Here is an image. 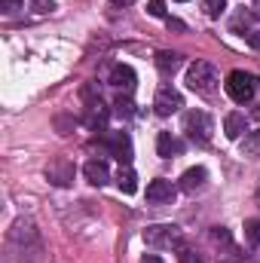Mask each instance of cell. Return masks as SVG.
Wrapping results in <instances>:
<instances>
[{"label":"cell","instance_id":"cell-1","mask_svg":"<svg viewBox=\"0 0 260 263\" xmlns=\"http://www.w3.org/2000/svg\"><path fill=\"white\" fill-rule=\"evenodd\" d=\"M227 95L236 101V104H248L257 92V77L254 73H245V70H230L227 73Z\"/></svg>","mask_w":260,"mask_h":263},{"label":"cell","instance_id":"cell-2","mask_svg":"<svg viewBox=\"0 0 260 263\" xmlns=\"http://www.w3.org/2000/svg\"><path fill=\"white\" fill-rule=\"evenodd\" d=\"M187 86L199 92V95H211L214 89H217V70L211 62H193V65L187 67Z\"/></svg>","mask_w":260,"mask_h":263},{"label":"cell","instance_id":"cell-3","mask_svg":"<svg viewBox=\"0 0 260 263\" xmlns=\"http://www.w3.org/2000/svg\"><path fill=\"white\" fill-rule=\"evenodd\" d=\"M184 132L193 138L196 144H208V141H211V132H214L211 117H208L205 110H187V114H184Z\"/></svg>","mask_w":260,"mask_h":263},{"label":"cell","instance_id":"cell-4","mask_svg":"<svg viewBox=\"0 0 260 263\" xmlns=\"http://www.w3.org/2000/svg\"><path fill=\"white\" fill-rule=\"evenodd\" d=\"M144 242L150 248H178L181 245V230L169 227V223H156V227L144 230Z\"/></svg>","mask_w":260,"mask_h":263},{"label":"cell","instance_id":"cell-5","mask_svg":"<svg viewBox=\"0 0 260 263\" xmlns=\"http://www.w3.org/2000/svg\"><path fill=\"white\" fill-rule=\"evenodd\" d=\"M181 107H184L181 92H178L175 86H159V92H156V98H153V110H156V117H172V114H178Z\"/></svg>","mask_w":260,"mask_h":263},{"label":"cell","instance_id":"cell-6","mask_svg":"<svg viewBox=\"0 0 260 263\" xmlns=\"http://www.w3.org/2000/svg\"><path fill=\"white\" fill-rule=\"evenodd\" d=\"M175 196H178V187H175L172 181H165V178H156V181L147 184V202H153V205L172 202Z\"/></svg>","mask_w":260,"mask_h":263},{"label":"cell","instance_id":"cell-7","mask_svg":"<svg viewBox=\"0 0 260 263\" xmlns=\"http://www.w3.org/2000/svg\"><path fill=\"white\" fill-rule=\"evenodd\" d=\"M104 144H107V150L120 159V162H129L132 159V141L126 132H110V135H104Z\"/></svg>","mask_w":260,"mask_h":263},{"label":"cell","instance_id":"cell-8","mask_svg":"<svg viewBox=\"0 0 260 263\" xmlns=\"http://www.w3.org/2000/svg\"><path fill=\"white\" fill-rule=\"evenodd\" d=\"M83 175H86V181L95 184V187H104V184L110 181V172H107V162H104V159H89V162L83 165Z\"/></svg>","mask_w":260,"mask_h":263},{"label":"cell","instance_id":"cell-9","mask_svg":"<svg viewBox=\"0 0 260 263\" xmlns=\"http://www.w3.org/2000/svg\"><path fill=\"white\" fill-rule=\"evenodd\" d=\"M135 83H138V77H135V70L129 65H117L110 70V86H117V89H123L126 95H129L132 89H135Z\"/></svg>","mask_w":260,"mask_h":263},{"label":"cell","instance_id":"cell-10","mask_svg":"<svg viewBox=\"0 0 260 263\" xmlns=\"http://www.w3.org/2000/svg\"><path fill=\"white\" fill-rule=\"evenodd\" d=\"M205 178H208V172H205L202 165H196V168H187V172L181 175V184H178V187H181L184 193H196L199 187H205Z\"/></svg>","mask_w":260,"mask_h":263},{"label":"cell","instance_id":"cell-11","mask_svg":"<svg viewBox=\"0 0 260 263\" xmlns=\"http://www.w3.org/2000/svg\"><path fill=\"white\" fill-rule=\"evenodd\" d=\"M156 153H159L162 159H172V156L181 153V141H178L172 132H159V135H156Z\"/></svg>","mask_w":260,"mask_h":263},{"label":"cell","instance_id":"cell-12","mask_svg":"<svg viewBox=\"0 0 260 263\" xmlns=\"http://www.w3.org/2000/svg\"><path fill=\"white\" fill-rule=\"evenodd\" d=\"M224 132H227L230 141H239L242 132H248V120H245V114H227V120H224Z\"/></svg>","mask_w":260,"mask_h":263},{"label":"cell","instance_id":"cell-13","mask_svg":"<svg viewBox=\"0 0 260 263\" xmlns=\"http://www.w3.org/2000/svg\"><path fill=\"white\" fill-rule=\"evenodd\" d=\"M156 67L169 77V73H175L181 67V55L178 52H156Z\"/></svg>","mask_w":260,"mask_h":263},{"label":"cell","instance_id":"cell-14","mask_svg":"<svg viewBox=\"0 0 260 263\" xmlns=\"http://www.w3.org/2000/svg\"><path fill=\"white\" fill-rule=\"evenodd\" d=\"M117 187H120L126 196H132V193L138 190V178H135V172H132L129 165H123V168H120V175H117Z\"/></svg>","mask_w":260,"mask_h":263},{"label":"cell","instance_id":"cell-15","mask_svg":"<svg viewBox=\"0 0 260 263\" xmlns=\"http://www.w3.org/2000/svg\"><path fill=\"white\" fill-rule=\"evenodd\" d=\"M49 178H52V181H55L59 187H65V184H70V178H73V168H70L65 159H62V162L49 165Z\"/></svg>","mask_w":260,"mask_h":263},{"label":"cell","instance_id":"cell-16","mask_svg":"<svg viewBox=\"0 0 260 263\" xmlns=\"http://www.w3.org/2000/svg\"><path fill=\"white\" fill-rule=\"evenodd\" d=\"M242 153H245V156H257V153H260V129L257 132H245Z\"/></svg>","mask_w":260,"mask_h":263},{"label":"cell","instance_id":"cell-17","mask_svg":"<svg viewBox=\"0 0 260 263\" xmlns=\"http://www.w3.org/2000/svg\"><path fill=\"white\" fill-rule=\"evenodd\" d=\"M245 242L248 245H260V220L257 217L245 220Z\"/></svg>","mask_w":260,"mask_h":263},{"label":"cell","instance_id":"cell-18","mask_svg":"<svg viewBox=\"0 0 260 263\" xmlns=\"http://www.w3.org/2000/svg\"><path fill=\"white\" fill-rule=\"evenodd\" d=\"M224 6H227V0H205V15L208 18H220Z\"/></svg>","mask_w":260,"mask_h":263},{"label":"cell","instance_id":"cell-19","mask_svg":"<svg viewBox=\"0 0 260 263\" xmlns=\"http://www.w3.org/2000/svg\"><path fill=\"white\" fill-rule=\"evenodd\" d=\"M147 12H150L153 18H169V15H165V0H150V3H147Z\"/></svg>","mask_w":260,"mask_h":263},{"label":"cell","instance_id":"cell-20","mask_svg":"<svg viewBox=\"0 0 260 263\" xmlns=\"http://www.w3.org/2000/svg\"><path fill=\"white\" fill-rule=\"evenodd\" d=\"M25 6V0H0V9L6 12V15H12V12H18Z\"/></svg>","mask_w":260,"mask_h":263},{"label":"cell","instance_id":"cell-21","mask_svg":"<svg viewBox=\"0 0 260 263\" xmlns=\"http://www.w3.org/2000/svg\"><path fill=\"white\" fill-rule=\"evenodd\" d=\"M178 257H181V263H202V260L193 254V251H190V248H184V242L178 245Z\"/></svg>","mask_w":260,"mask_h":263},{"label":"cell","instance_id":"cell-22","mask_svg":"<svg viewBox=\"0 0 260 263\" xmlns=\"http://www.w3.org/2000/svg\"><path fill=\"white\" fill-rule=\"evenodd\" d=\"M117 117H132V101L129 98H117Z\"/></svg>","mask_w":260,"mask_h":263},{"label":"cell","instance_id":"cell-23","mask_svg":"<svg viewBox=\"0 0 260 263\" xmlns=\"http://www.w3.org/2000/svg\"><path fill=\"white\" fill-rule=\"evenodd\" d=\"M242 37L248 40V46H254V49H260V28H254V31H245Z\"/></svg>","mask_w":260,"mask_h":263},{"label":"cell","instance_id":"cell-24","mask_svg":"<svg viewBox=\"0 0 260 263\" xmlns=\"http://www.w3.org/2000/svg\"><path fill=\"white\" fill-rule=\"evenodd\" d=\"M165 25H169V31H184V22H178V18H165Z\"/></svg>","mask_w":260,"mask_h":263},{"label":"cell","instance_id":"cell-25","mask_svg":"<svg viewBox=\"0 0 260 263\" xmlns=\"http://www.w3.org/2000/svg\"><path fill=\"white\" fill-rule=\"evenodd\" d=\"M141 263H162V257H156V254H144Z\"/></svg>","mask_w":260,"mask_h":263},{"label":"cell","instance_id":"cell-26","mask_svg":"<svg viewBox=\"0 0 260 263\" xmlns=\"http://www.w3.org/2000/svg\"><path fill=\"white\" fill-rule=\"evenodd\" d=\"M114 3H117V6H132L135 0H114Z\"/></svg>","mask_w":260,"mask_h":263},{"label":"cell","instance_id":"cell-27","mask_svg":"<svg viewBox=\"0 0 260 263\" xmlns=\"http://www.w3.org/2000/svg\"><path fill=\"white\" fill-rule=\"evenodd\" d=\"M254 117H257V120H260V110H257V114H254Z\"/></svg>","mask_w":260,"mask_h":263},{"label":"cell","instance_id":"cell-28","mask_svg":"<svg viewBox=\"0 0 260 263\" xmlns=\"http://www.w3.org/2000/svg\"><path fill=\"white\" fill-rule=\"evenodd\" d=\"M257 202H260V190H257Z\"/></svg>","mask_w":260,"mask_h":263},{"label":"cell","instance_id":"cell-29","mask_svg":"<svg viewBox=\"0 0 260 263\" xmlns=\"http://www.w3.org/2000/svg\"><path fill=\"white\" fill-rule=\"evenodd\" d=\"M178 3H184V0H178Z\"/></svg>","mask_w":260,"mask_h":263}]
</instances>
